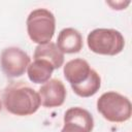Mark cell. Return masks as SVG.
Masks as SVG:
<instances>
[{"mask_svg":"<svg viewBox=\"0 0 132 132\" xmlns=\"http://www.w3.org/2000/svg\"><path fill=\"white\" fill-rule=\"evenodd\" d=\"M87 44L90 51L95 54L116 56L124 50L125 38L116 29L97 28L88 34Z\"/></svg>","mask_w":132,"mask_h":132,"instance_id":"3957f363","label":"cell"},{"mask_svg":"<svg viewBox=\"0 0 132 132\" xmlns=\"http://www.w3.org/2000/svg\"><path fill=\"white\" fill-rule=\"evenodd\" d=\"M40 104L44 107H59L66 99V88L58 78H51L44 82L38 90Z\"/></svg>","mask_w":132,"mask_h":132,"instance_id":"8992f818","label":"cell"},{"mask_svg":"<svg viewBox=\"0 0 132 132\" xmlns=\"http://www.w3.org/2000/svg\"><path fill=\"white\" fill-rule=\"evenodd\" d=\"M61 132H88L84 127L72 122H64Z\"/></svg>","mask_w":132,"mask_h":132,"instance_id":"7c38bea8","label":"cell"},{"mask_svg":"<svg viewBox=\"0 0 132 132\" xmlns=\"http://www.w3.org/2000/svg\"><path fill=\"white\" fill-rule=\"evenodd\" d=\"M53 65L41 59L34 60L29 64L27 68V73L29 79L34 84H44L51 79V76L54 71Z\"/></svg>","mask_w":132,"mask_h":132,"instance_id":"30bf717a","label":"cell"},{"mask_svg":"<svg viewBox=\"0 0 132 132\" xmlns=\"http://www.w3.org/2000/svg\"><path fill=\"white\" fill-rule=\"evenodd\" d=\"M56 44L63 54H76L82 48L84 40L81 34L76 29L64 28L60 31Z\"/></svg>","mask_w":132,"mask_h":132,"instance_id":"ba28073f","label":"cell"},{"mask_svg":"<svg viewBox=\"0 0 132 132\" xmlns=\"http://www.w3.org/2000/svg\"><path fill=\"white\" fill-rule=\"evenodd\" d=\"M95 69L91 68L88 61L85 59L76 58L68 61L63 68V73L66 80L72 87H77L86 82L94 73Z\"/></svg>","mask_w":132,"mask_h":132,"instance_id":"52a82bcc","label":"cell"},{"mask_svg":"<svg viewBox=\"0 0 132 132\" xmlns=\"http://www.w3.org/2000/svg\"><path fill=\"white\" fill-rule=\"evenodd\" d=\"M34 60L41 59L50 62L54 69H59L64 63V54L60 52L57 44L54 42H47L44 44H38L34 51Z\"/></svg>","mask_w":132,"mask_h":132,"instance_id":"9c48e42d","label":"cell"},{"mask_svg":"<svg viewBox=\"0 0 132 132\" xmlns=\"http://www.w3.org/2000/svg\"><path fill=\"white\" fill-rule=\"evenodd\" d=\"M64 122H72L84 127L88 132H92L94 128V119L92 114L82 107H71L64 114Z\"/></svg>","mask_w":132,"mask_h":132,"instance_id":"8fae6325","label":"cell"},{"mask_svg":"<svg viewBox=\"0 0 132 132\" xmlns=\"http://www.w3.org/2000/svg\"><path fill=\"white\" fill-rule=\"evenodd\" d=\"M106 4H108L112 9H117V10H122V9H125L129 4H130V1L127 0V1H106Z\"/></svg>","mask_w":132,"mask_h":132,"instance_id":"4fadbf2b","label":"cell"},{"mask_svg":"<svg viewBox=\"0 0 132 132\" xmlns=\"http://www.w3.org/2000/svg\"><path fill=\"white\" fill-rule=\"evenodd\" d=\"M98 112L108 122L124 123L130 120L132 105L130 100L114 91L103 93L97 100Z\"/></svg>","mask_w":132,"mask_h":132,"instance_id":"7a4b0ae2","label":"cell"},{"mask_svg":"<svg viewBox=\"0 0 132 132\" xmlns=\"http://www.w3.org/2000/svg\"><path fill=\"white\" fill-rule=\"evenodd\" d=\"M2 99L5 109L19 117L33 114L41 105L38 92L25 81H11L5 88Z\"/></svg>","mask_w":132,"mask_h":132,"instance_id":"6da1fadb","label":"cell"},{"mask_svg":"<svg viewBox=\"0 0 132 132\" xmlns=\"http://www.w3.org/2000/svg\"><path fill=\"white\" fill-rule=\"evenodd\" d=\"M26 25L30 39L35 43L44 44L51 42L55 34L56 19L48 9L37 8L29 13Z\"/></svg>","mask_w":132,"mask_h":132,"instance_id":"277c9868","label":"cell"},{"mask_svg":"<svg viewBox=\"0 0 132 132\" xmlns=\"http://www.w3.org/2000/svg\"><path fill=\"white\" fill-rule=\"evenodd\" d=\"M30 64L29 55L16 46H9L0 55V67L3 73L10 78L22 76Z\"/></svg>","mask_w":132,"mask_h":132,"instance_id":"5b68a950","label":"cell"},{"mask_svg":"<svg viewBox=\"0 0 132 132\" xmlns=\"http://www.w3.org/2000/svg\"><path fill=\"white\" fill-rule=\"evenodd\" d=\"M1 108H2V104H1V101H0V111H1Z\"/></svg>","mask_w":132,"mask_h":132,"instance_id":"5bb4252c","label":"cell"}]
</instances>
